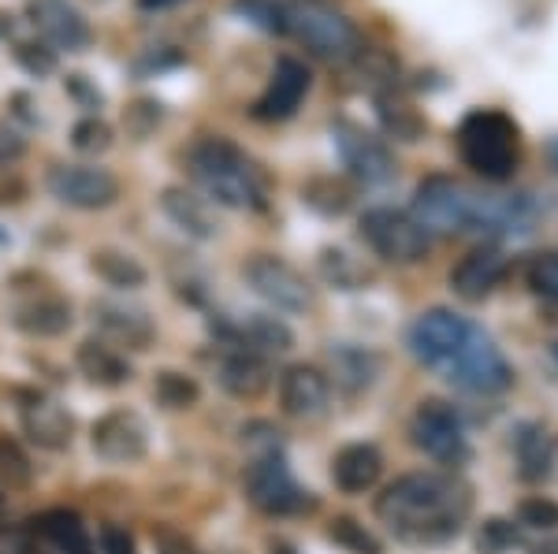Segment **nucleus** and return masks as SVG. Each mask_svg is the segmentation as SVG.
<instances>
[{
    "label": "nucleus",
    "instance_id": "obj_35",
    "mask_svg": "<svg viewBox=\"0 0 558 554\" xmlns=\"http://www.w3.org/2000/svg\"><path fill=\"white\" fill-rule=\"evenodd\" d=\"M112 123H105L101 115H83V120L71 127V146L78 149V153H86V157H97V153H105V149H112Z\"/></svg>",
    "mask_w": 558,
    "mask_h": 554
},
{
    "label": "nucleus",
    "instance_id": "obj_7",
    "mask_svg": "<svg viewBox=\"0 0 558 554\" xmlns=\"http://www.w3.org/2000/svg\"><path fill=\"white\" fill-rule=\"evenodd\" d=\"M331 141L336 153L347 164V172L365 186H380L395 178V157L384 146V138H376L373 131H365L354 120H336L331 123Z\"/></svg>",
    "mask_w": 558,
    "mask_h": 554
},
{
    "label": "nucleus",
    "instance_id": "obj_27",
    "mask_svg": "<svg viewBox=\"0 0 558 554\" xmlns=\"http://www.w3.org/2000/svg\"><path fill=\"white\" fill-rule=\"evenodd\" d=\"M376 115H380L384 131L391 134V138H399V141H417L421 134L428 131L425 115L413 109L407 97L395 94V86L384 89V94H376Z\"/></svg>",
    "mask_w": 558,
    "mask_h": 554
},
{
    "label": "nucleus",
    "instance_id": "obj_1",
    "mask_svg": "<svg viewBox=\"0 0 558 554\" xmlns=\"http://www.w3.org/2000/svg\"><path fill=\"white\" fill-rule=\"evenodd\" d=\"M473 498L470 488L447 472H410L384 488L376 514L410 543H444L458 535Z\"/></svg>",
    "mask_w": 558,
    "mask_h": 554
},
{
    "label": "nucleus",
    "instance_id": "obj_19",
    "mask_svg": "<svg viewBox=\"0 0 558 554\" xmlns=\"http://www.w3.org/2000/svg\"><path fill=\"white\" fill-rule=\"evenodd\" d=\"M94 320L97 328L112 338V343L128 346V350H146L157 335L146 309L138 306H120V301H94Z\"/></svg>",
    "mask_w": 558,
    "mask_h": 554
},
{
    "label": "nucleus",
    "instance_id": "obj_50",
    "mask_svg": "<svg viewBox=\"0 0 558 554\" xmlns=\"http://www.w3.org/2000/svg\"><path fill=\"white\" fill-rule=\"evenodd\" d=\"M555 361H558V343H555Z\"/></svg>",
    "mask_w": 558,
    "mask_h": 554
},
{
    "label": "nucleus",
    "instance_id": "obj_18",
    "mask_svg": "<svg viewBox=\"0 0 558 554\" xmlns=\"http://www.w3.org/2000/svg\"><path fill=\"white\" fill-rule=\"evenodd\" d=\"M331 383L320 369L313 365H291V369L279 377V406L287 417H299V421H313L328 409Z\"/></svg>",
    "mask_w": 558,
    "mask_h": 554
},
{
    "label": "nucleus",
    "instance_id": "obj_37",
    "mask_svg": "<svg viewBox=\"0 0 558 554\" xmlns=\"http://www.w3.org/2000/svg\"><path fill=\"white\" fill-rule=\"evenodd\" d=\"M328 535L339 547H347L354 554H380V540H376L365 525H357L354 517H336V521L328 525Z\"/></svg>",
    "mask_w": 558,
    "mask_h": 554
},
{
    "label": "nucleus",
    "instance_id": "obj_4",
    "mask_svg": "<svg viewBox=\"0 0 558 554\" xmlns=\"http://www.w3.org/2000/svg\"><path fill=\"white\" fill-rule=\"evenodd\" d=\"M454 146L465 168L488 183H507L521 168V127L502 109H473L454 131Z\"/></svg>",
    "mask_w": 558,
    "mask_h": 554
},
{
    "label": "nucleus",
    "instance_id": "obj_3",
    "mask_svg": "<svg viewBox=\"0 0 558 554\" xmlns=\"http://www.w3.org/2000/svg\"><path fill=\"white\" fill-rule=\"evenodd\" d=\"M186 172L216 205L242 212L268 209V175L257 168V160L239 149L228 138H202L186 153Z\"/></svg>",
    "mask_w": 558,
    "mask_h": 554
},
{
    "label": "nucleus",
    "instance_id": "obj_34",
    "mask_svg": "<svg viewBox=\"0 0 558 554\" xmlns=\"http://www.w3.org/2000/svg\"><path fill=\"white\" fill-rule=\"evenodd\" d=\"M0 480H4L12 491H23L34 484L31 454H26L23 443L12 440V435H0Z\"/></svg>",
    "mask_w": 558,
    "mask_h": 554
},
{
    "label": "nucleus",
    "instance_id": "obj_16",
    "mask_svg": "<svg viewBox=\"0 0 558 554\" xmlns=\"http://www.w3.org/2000/svg\"><path fill=\"white\" fill-rule=\"evenodd\" d=\"M89 443L105 461H138L149 451V428L131 409H112L89 428Z\"/></svg>",
    "mask_w": 558,
    "mask_h": 554
},
{
    "label": "nucleus",
    "instance_id": "obj_23",
    "mask_svg": "<svg viewBox=\"0 0 558 554\" xmlns=\"http://www.w3.org/2000/svg\"><path fill=\"white\" fill-rule=\"evenodd\" d=\"M384 472V458L373 443H350L336 454L331 461V477L336 484L347 491V495H357V491H368L380 480Z\"/></svg>",
    "mask_w": 558,
    "mask_h": 554
},
{
    "label": "nucleus",
    "instance_id": "obj_41",
    "mask_svg": "<svg viewBox=\"0 0 558 554\" xmlns=\"http://www.w3.org/2000/svg\"><path fill=\"white\" fill-rule=\"evenodd\" d=\"M518 517L529 529H558V503H551V498H525L518 506Z\"/></svg>",
    "mask_w": 558,
    "mask_h": 554
},
{
    "label": "nucleus",
    "instance_id": "obj_6",
    "mask_svg": "<svg viewBox=\"0 0 558 554\" xmlns=\"http://www.w3.org/2000/svg\"><path fill=\"white\" fill-rule=\"evenodd\" d=\"M362 238L376 257L395 264H417L428 257L432 235L402 209H368L362 217Z\"/></svg>",
    "mask_w": 558,
    "mask_h": 554
},
{
    "label": "nucleus",
    "instance_id": "obj_5",
    "mask_svg": "<svg viewBox=\"0 0 558 554\" xmlns=\"http://www.w3.org/2000/svg\"><path fill=\"white\" fill-rule=\"evenodd\" d=\"M287 34H294L305 49L324 64H354L365 52V38L354 23L347 20L339 8L324 4V0H302V4L287 8Z\"/></svg>",
    "mask_w": 558,
    "mask_h": 554
},
{
    "label": "nucleus",
    "instance_id": "obj_12",
    "mask_svg": "<svg viewBox=\"0 0 558 554\" xmlns=\"http://www.w3.org/2000/svg\"><path fill=\"white\" fill-rule=\"evenodd\" d=\"M242 275H246V283L254 287V294H260L265 301H272L276 309L302 312L313 306V291H310V283H305V275L294 264H287L283 257L257 254L254 261H246Z\"/></svg>",
    "mask_w": 558,
    "mask_h": 554
},
{
    "label": "nucleus",
    "instance_id": "obj_39",
    "mask_svg": "<svg viewBox=\"0 0 558 554\" xmlns=\"http://www.w3.org/2000/svg\"><path fill=\"white\" fill-rule=\"evenodd\" d=\"M529 287H533L539 298L555 301L558 306V254H539L533 257V264H529Z\"/></svg>",
    "mask_w": 558,
    "mask_h": 554
},
{
    "label": "nucleus",
    "instance_id": "obj_17",
    "mask_svg": "<svg viewBox=\"0 0 558 554\" xmlns=\"http://www.w3.org/2000/svg\"><path fill=\"white\" fill-rule=\"evenodd\" d=\"M507 268H510V261L499 246H492V243L473 246L470 254L451 268V287H454L458 298L481 301V298H488L502 280H507Z\"/></svg>",
    "mask_w": 558,
    "mask_h": 554
},
{
    "label": "nucleus",
    "instance_id": "obj_21",
    "mask_svg": "<svg viewBox=\"0 0 558 554\" xmlns=\"http://www.w3.org/2000/svg\"><path fill=\"white\" fill-rule=\"evenodd\" d=\"M23 428L31 435V443L45 446V451H64L75 432V421L60 402L52 398H31L23 406Z\"/></svg>",
    "mask_w": 558,
    "mask_h": 554
},
{
    "label": "nucleus",
    "instance_id": "obj_30",
    "mask_svg": "<svg viewBox=\"0 0 558 554\" xmlns=\"http://www.w3.org/2000/svg\"><path fill=\"white\" fill-rule=\"evenodd\" d=\"M235 343L246 346V350L254 346L260 354H287L294 346V335H291V328L276 317H250L235 332Z\"/></svg>",
    "mask_w": 558,
    "mask_h": 554
},
{
    "label": "nucleus",
    "instance_id": "obj_9",
    "mask_svg": "<svg viewBox=\"0 0 558 554\" xmlns=\"http://www.w3.org/2000/svg\"><path fill=\"white\" fill-rule=\"evenodd\" d=\"M49 194L68 209L97 212L120 201V178L94 164H57L49 172Z\"/></svg>",
    "mask_w": 558,
    "mask_h": 554
},
{
    "label": "nucleus",
    "instance_id": "obj_43",
    "mask_svg": "<svg viewBox=\"0 0 558 554\" xmlns=\"http://www.w3.org/2000/svg\"><path fill=\"white\" fill-rule=\"evenodd\" d=\"M23 157H26V138L15 127L0 123V168H12Z\"/></svg>",
    "mask_w": 558,
    "mask_h": 554
},
{
    "label": "nucleus",
    "instance_id": "obj_38",
    "mask_svg": "<svg viewBox=\"0 0 558 554\" xmlns=\"http://www.w3.org/2000/svg\"><path fill=\"white\" fill-rule=\"evenodd\" d=\"M320 272L328 275L336 287H357L362 280H368V272H362L354 261H350V254L347 249H324L320 254Z\"/></svg>",
    "mask_w": 558,
    "mask_h": 554
},
{
    "label": "nucleus",
    "instance_id": "obj_45",
    "mask_svg": "<svg viewBox=\"0 0 558 554\" xmlns=\"http://www.w3.org/2000/svg\"><path fill=\"white\" fill-rule=\"evenodd\" d=\"M101 551L105 554H134V540L128 535V529H120V525H105V529H101Z\"/></svg>",
    "mask_w": 558,
    "mask_h": 554
},
{
    "label": "nucleus",
    "instance_id": "obj_2",
    "mask_svg": "<svg viewBox=\"0 0 558 554\" xmlns=\"http://www.w3.org/2000/svg\"><path fill=\"white\" fill-rule=\"evenodd\" d=\"M413 220L439 235L462 231H529V205L521 198H488L451 175H428L413 194Z\"/></svg>",
    "mask_w": 558,
    "mask_h": 554
},
{
    "label": "nucleus",
    "instance_id": "obj_8",
    "mask_svg": "<svg viewBox=\"0 0 558 554\" xmlns=\"http://www.w3.org/2000/svg\"><path fill=\"white\" fill-rule=\"evenodd\" d=\"M447 380H454L458 387L476 391V395H495V391H507L514 372H510L507 357L495 350V343L484 332H470V338L462 343V350L451 357L447 365Z\"/></svg>",
    "mask_w": 558,
    "mask_h": 554
},
{
    "label": "nucleus",
    "instance_id": "obj_25",
    "mask_svg": "<svg viewBox=\"0 0 558 554\" xmlns=\"http://www.w3.org/2000/svg\"><path fill=\"white\" fill-rule=\"evenodd\" d=\"M75 361H78V369H83V377L89 383H97V387H123V383L131 380L128 357L120 350H112V346L97 343V338H86V343L78 346Z\"/></svg>",
    "mask_w": 558,
    "mask_h": 554
},
{
    "label": "nucleus",
    "instance_id": "obj_49",
    "mask_svg": "<svg viewBox=\"0 0 558 554\" xmlns=\"http://www.w3.org/2000/svg\"><path fill=\"white\" fill-rule=\"evenodd\" d=\"M547 157H551V164H555V172H558V138L547 146Z\"/></svg>",
    "mask_w": 558,
    "mask_h": 554
},
{
    "label": "nucleus",
    "instance_id": "obj_44",
    "mask_svg": "<svg viewBox=\"0 0 558 554\" xmlns=\"http://www.w3.org/2000/svg\"><path fill=\"white\" fill-rule=\"evenodd\" d=\"M68 94L75 97L83 109H89V115H94V109H101V89L97 86H89V78L86 75H68Z\"/></svg>",
    "mask_w": 558,
    "mask_h": 554
},
{
    "label": "nucleus",
    "instance_id": "obj_42",
    "mask_svg": "<svg viewBox=\"0 0 558 554\" xmlns=\"http://www.w3.org/2000/svg\"><path fill=\"white\" fill-rule=\"evenodd\" d=\"M160 123V104L157 101H134L128 109V127L134 134H149Z\"/></svg>",
    "mask_w": 558,
    "mask_h": 554
},
{
    "label": "nucleus",
    "instance_id": "obj_48",
    "mask_svg": "<svg viewBox=\"0 0 558 554\" xmlns=\"http://www.w3.org/2000/svg\"><path fill=\"white\" fill-rule=\"evenodd\" d=\"M134 4H138V12H168V8H179L186 0H134Z\"/></svg>",
    "mask_w": 558,
    "mask_h": 554
},
{
    "label": "nucleus",
    "instance_id": "obj_32",
    "mask_svg": "<svg viewBox=\"0 0 558 554\" xmlns=\"http://www.w3.org/2000/svg\"><path fill=\"white\" fill-rule=\"evenodd\" d=\"M153 398L168 409H191V406H197V398H202V387H197V380L186 377V372L165 369V372H157V380H153Z\"/></svg>",
    "mask_w": 558,
    "mask_h": 554
},
{
    "label": "nucleus",
    "instance_id": "obj_26",
    "mask_svg": "<svg viewBox=\"0 0 558 554\" xmlns=\"http://www.w3.org/2000/svg\"><path fill=\"white\" fill-rule=\"evenodd\" d=\"M514 454H518V466L521 477L525 480H544L547 472L555 469V454L558 443L551 432H544L539 424H525L514 440Z\"/></svg>",
    "mask_w": 558,
    "mask_h": 554
},
{
    "label": "nucleus",
    "instance_id": "obj_36",
    "mask_svg": "<svg viewBox=\"0 0 558 554\" xmlns=\"http://www.w3.org/2000/svg\"><path fill=\"white\" fill-rule=\"evenodd\" d=\"M235 15H242L246 23L260 26L268 34H287V4L279 0H235Z\"/></svg>",
    "mask_w": 558,
    "mask_h": 554
},
{
    "label": "nucleus",
    "instance_id": "obj_10",
    "mask_svg": "<svg viewBox=\"0 0 558 554\" xmlns=\"http://www.w3.org/2000/svg\"><path fill=\"white\" fill-rule=\"evenodd\" d=\"M473 324L465 317H458L451 309H428L410 324V350L417 361L432 365V369H447L451 357L462 350V343L470 338Z\"/></svg>",
    "mask_w": 558,
    "mask_h": 554
},
{
    "label": "nucleus",
    "instance_id": "obj_11",
    "mask_svg": "<svg viewBox=\"0 0 558 554\" xmlns=\"http://www.w3.org/2000/svg\"><path fill=\"white\" fill-rule=\"evenodd\" d=\"M413 443L421 446V451L428 454V458L444 461V466H458V461L470 454V446H465V432H462V421H458V414L447 402L439 398H425L417 406V414H413Z\"/></svg>",
    "mask_w": 558,
    "mask_h": 554
},
{
    "label": "nucleus",
    "instance_id": "obj_40",
    "mask_svg": "<svg viewBox=\"0 0 558 554\" xmlns=\"http://www.w3.org/2000/svg\"><path fill=\"white\" fill-rule=\"evenodd\" d=\"M518 543V532L510 521H499V517H492V521H484L481 535H476V547L481 554H502L507 547H514Z\"/></svg>",
    "mask_w": 558,
    "mask_h": 554
},
{
    "label": "nucleus",
    "instance_id": "obj_31",
    "mask_svg": "<svg viewBox=\"0 0 558 554\" xmlns=\"http://www.w3.org/2000/svg\"><path fill=\"white\" fill-rule=\"evenodd\" d=\"M302 201L310 205V209L324 212V217H339V212L350 209L354 194H350V186L339 183V178L320 175V178H310V183L302 186Z\"/></svg>",
    "mask_w": 558,
    "mask_h": 554
},
{
    "label": "nucleus",
    "instance_id": "obj_46",
    "mask_svg": "<svg viewBox=\"0 0 558 554\" xmlns=\"http://www.w3.org/2000/svg\"><path fill=\"white\" fill-rule=\"evenodd\" d=\"M153 540H157V547L160 554H197V547L186 535H179L172 529H160V532H153Z\"/></svg>",
    "mask_w": 558,
    "mask_h": 554
},
{
    "label": "nucleus",
    "instance_id": "obj_20",
    "mask_svg": "<svg viewBox=\"0 0 558 554\" xmlns=\"http://www.w3.org/2000/svg\"><path fill=\"white\" fill-rule=\"evenodd\" d=\"M216 380H220V387L228 391L231 398H242V402H254L268 391V365L260 361L254 350H231L220 357V365H216Z\"/></svg>",
    "mask_w": 558,
    "mask_h": 554
},
{
    "label": "nucleus",
    "instance_id": "obj_33",
    "mask_svg": "<svg viewBox=\"0 0 558 554\" xmlns=\"http://www.w3.org/2000/svg\"><path fill=\"white\" fill-rule=\"evenodd\" d=\"M12 57H15V64H20L26 75H34V78H49V75H57V67H60L57 49H52V45H45L41 38H15L12 41Z\"/></svg>",
    "mask_w": 558,
    "mask_h": 554
},
{
    "label": "nucleus",
    "instance_id": "obj_28",
    "mask_svg": "<svg viewBox=\"0 0 558 554\" xmlns=\"http://www.w3.org/2000/svg\"><path fill=\"white\" fill-rule=\"evenodd\" d=\"M89 268L108 283V287H123V291H134L149 280L146 264L138 257L123 254V249H94L89 254Z\"/></svg>",
    "mask_w": 558,
    "mask_h": 554
},
{
    "label": "nucleus",
    "instance_id": "obj_13",
    "mask_svg": "<svg viewBox=\"0 0 558 554\" xmlns=\"http://www.w3.org/2000/svg\"><path fill=\"white\" fill-rule=\"evenodd\" d=\"M310 86H313V75L299 57H279L276 67H272V78H268V86L260 89V97L254 101L250 115L260 123L291 120V115L302 109Z\"/></svg>",
    "mask_w": 558,
    "mask_h": 554
},
{
    "label": "nucleus",
    "instance_id": "obj_24",
    "mask_svg": "<svg viewBox=\"0 0 558 554\" xmlns=\"http://www.w3.org/2000/svg\"><path fill=\"white\" fill-rule=\"evenodd\" d=\"M160 209H165L168 220H172L175 227H183L191 238H216V220H213L209 205L197 198V194L183 190V186H168V190L160 194Z\"/></svg>",
    "mask_w": 558,
    "mask_h": 554
},
{
    "label": "nucleus",
    "instance_id": "obj_29",
    "mask_svg": "<svg viewBox=\"0 0 558 554\" xmlns=\"http://www.w3.org/2000/svg\"><path fill=\"white\" fill-rule=\"evenodd\" d=\"M38 529H41V535L57 551H64V554H94V543H89L86 525H83V517H78V514L49 510V514L38 517Z\"/></svg>",
    "mask_w": 558,
    "mask_h": 554
},
{
    "label": "nucleus",
    "instance_id": "obj_14",
    "mask_svg": "<svg viewBox=\"0 0 558 554\" xmlns=\"http://www.w3.org/2000/svg\"><path fill=\"white\" fill-rule=\"evenodd\" d=\"M246 491H250V503L265 514H299L310 506L305 491L294 484L291 469H287L283 458H276V454L257 458L254 466L246 469Z\"/></svg>",
    "mask_w": 558,
    "mask_h": 554
},
{
    "label": "nucleus",
    "instance_id": "obj_22",
    "mask_svg": "<svg viewBox=\"0 0 558 554\" xmlns=\"http://www.w3.org/2000/svg\"><path fill=\"white\" fill-rule=\"evenodd\" d=\"M12 324L31 338H57L71 328V301L60 294H38V298L15 306Z\"/></svg>",
    "mask_w": 558,
    "mask_h": 554
},
{
    "label": "nucleus",
    "instance_id": "obj_47",
    "mask_svg": "<svg viewBox=\"0 0 558 554\" xmlns=\"http://www.w3.org/2000/svg\"><path fill=\"white\" fill-rule=\"evenodd\" d=\"M26 198V186L15 175H8V168H0V205H20Z\"/></svg>",
    "mask_w": 558,
    "mask_h": 554
},
{
    "label": "nucleus",
    "instance_id": "obj_15",
    "mask_svg": "<svg viewBox=\"0 0 558 554\" xmlns=\"http://www.w3.org/2000/svg\"><path fill=\"white\" fill-rule=\"evenodd\" d=\"M26 20L34 30L41 34L45 45L68 52H86L94 45V26L86 23V15L78 12L68 0H31L26 8Z\"/></svg>",
    "mask_w": 558,
    "mask_h": 554
}]
</instances>
